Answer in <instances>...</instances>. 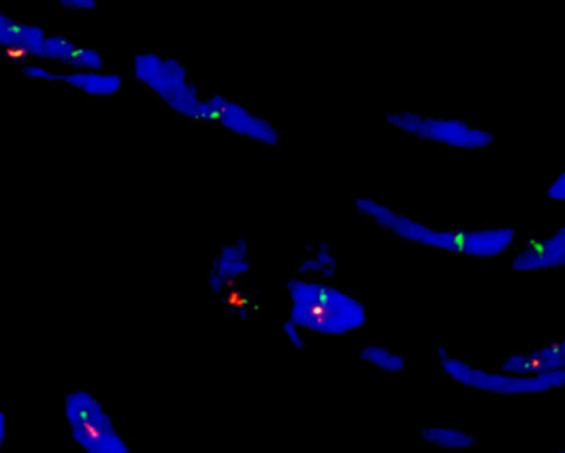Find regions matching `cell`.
Here are the masks:
<instances>
[{"mask_svg": "<svg viewBox=\"0 0 565 453\" xmlns=\"http://www.w3.org/2000/svg\"><path fill=\"white\" fill-rule=\"evenodd\" d=\"M289 319L313 336L343 337L369 323L365 303L329 281L294 276L286 283Z\"/></svg>", "mask_w": 565, "mask_h": 453, "instance_id": "1", "label": "cell"}, {"mask_svg": "<svg viewBox=\"0 0 565 453\" xmlns=\"http://www.w3.org/2000/svg\"><path fill=\"white\" fill-rule=\"evenodd\" d=\"M131 72L135 81L173 114L203 122L204 97L183 61L161 52H141L135 55Z\"/></svg>", "mask_w": 565, "mask_h": 453, "instance_id": "2", "label": "cell"}, {"mask_svg": "<svg viewBox=\"0 0 565 453\" xmlns=\"http://www.w3.org/2000/svg\"><path fill=\"white\" fill-rule=\"evenodd\" d=\"M64 420L72 442L85 453L134 452L130 440L92 390L74 389L65 396Z\"/></svg>", "mask_w": 565, "mask_h": 453, "instance_id": "3", "label": "cell"}, {"mask_svg": "<svg viewBox=\"0 0 565 453\" xmlns=\"http://www.w3.org/2000/svg\"><path fill=\"white\" fill-rule=\"evenodd\" d=\"M436 356H438L443 373L448 379L458 386L478 390L486 396H532V393L561 390L565 386V369L534 373V376H512V373L501 372V370H484L471 366L466 360L452 356L446 346L438 347Z\"/></svg>", "mask_w": 565, "mask_h": 453, "instance_id": "4", "label": "cell"}, {"mask_svg": "<svg viewBox=\"0 0 565 453\" xmlns=\"http://www.w3.org/2000/svg\"><path fill=\"white\" fill-rule=\"evenodd\" d=\"M8 57L15 62H41L58 69H105L104 54L97 48L81 44L75 39L22 19L18 21L14 49Z\"/></svg>", "mask_w": 565, "mask_h": 453, "instance_id": "5", "label": "cell"}, {"mask_svg": "<svg viewBox=\"0 0 565 453\" xmlns=\"http://www.w3.org/2000/svg\"><path fill=\"white\" fill-rule=\"evenodd\" d=\"M386 124L416 140L429 141L461 151L489 150L495 145V135L479 125L452 117L393 112L385 117Z\"/></svg>", "mask_w": 565, "mask_h": 453, "instance_id": "6", "label": "cell"}, {"mask_svg": "<svg viewBox=\"0 0 565 453\" xmlns=\"http://www.w3.org/2000/svg\"><path fill=\"white\" fill-rule=\"evenodd\" d=\"M352 207L360 217L369 223L375 224L380 230L388 231L393 236L429 250L451 251L449 236L446 231L428 227L408 214L393 210L388 204L370 197L352 198Z\"/></svg>", "mask_w": 565, "mask_h": 453, "instance_id": "7", "label": "cell"}, {"mask_svg": "<svg viewBox=\"0 0 565 453\" xmlns=\"http://www.w3.org/2000/svg\"><path fill=\"white\" fill-rule=\"evenodd\" d=\"M203 122L220 125L236 137L256 141L263 147L277 148L282 144V131L239 102L226 95L214 94L204 97Z\"/></svg>", "mask_w": 565, "mask_h": 453, "instance_id": "8", "label": "cell"}, {"mask_svg": "<svg viewBox=\"0 0 565 453\" xmlns=\"http://www.w3.org/2000/svg\"><path fill=\"white\" fill-rule=\"evenodd\" d=\"M253 270L250 261V244L244 238H237L214 254L213 263L206 273V289L213 296H226L236 289L237 284L249 276Z\"/></svg>", "mask_w": 565, "mask_h": 453, "instance_id": "9", "label": "cell"}, {"mask_svg": "<svg viewBox=\"0 0 565 453\" xmlns=\"http://www.w3.org/2000/svg\"><path fill=\"white\" fill-rule=\"evenodd\" d=\"M54 84L64 85L94 101H110L124 92L125 81L107 69H55Z\"/></svg>", "mask_w": 565, "mask_h": 453, "instance_id": "10", "label": "cell"}, {"mask_svg": "<svg viewBox=\"0 0 565 453\" xmlns=\"http://www.w3.org/2000/svg\"><path fill=\"white\" fill-rule=\"evenodd\" d=\"M515 233L514 227H489L482 230L466 231L461 236H456V246H461L468 251L469 257L476 260H494V257L504 256L512 246H514Z\"/></svg>", "mask_w": 565, "mask_h": 453, "instance_id": "11", "label": "cell"}, {"mask_svg": "<svg viewBox=\"0 0 565 453\" xmlns=\"http://www.w3.org/2000/svg\"><path fill=\"white\" fill-rule=\"evenodd\" d=\"M340 270V260L327 241L316 244L313 250L296 266V276L307 280L332 281Z\"/></svg>", "mask_w": 565, "mask_h": 453, "instance_id": "12", "label": "cell"}, {"mask_svg": "<svg viewBox=\"0 0 565 453\" xmlns=\"http://www.w3.org/2000/svg\"><path fill=\"white\" fill-rule=\"evenodd\" d=\"M422 439L429 445L446 450L475 449L479 443L475 432L452 426H426L422 430Z\"/></svg>", "mask_w": 565, "mask_h": 453, "instance_id": "13", "label": "cell"}, {"mask_svg": "<svg viewBox=\"0 0 565 453\" xmlns=\"http://www.w3.org/2000/svg\"><path fill=\"white\" fill-rule=\"evenodd\" d=\"M525 356H527L529 369H531L532 376L534 373L565 369L564 346H562V343L551 340V343L531 350Z\"/></svg>", "mask_w": 565, "mask_h": 453, "instance_id": "14", "label": "cell"}, {"mask_svg": "<svg viewBox=\"0 0 565 453\" xmlns=\"http://www.w3.org/2000/svg\"><path fill=\"white\" fill-rule=\"evenodd\" d=\"M360 360L388 373H402L406 367L405 356L379 344L363 347L360 350Z\"/></svg>", "mask_w": 565, "mask_h": 453, "instance_id": "15", "label": "cell"}, {"mask_svg": "<svg viewBox=\"0 0 565 453\" xmlns=\"http://www.w3.org/2000/svg\"><path fill=\"white\" fill-rule=\"evenodd\" d=\"M511 270L518 273H534V271H552L551 263L545 256L541 238L537 243L527 244L518 256L512 260Z\"/></svg>", "mask_w": 565, "mask_h": 453, "instance_id": "16", "label": "cell"}, {"mask_svg": "<svg viewBox=\"0 0 565 453\" xmlns=\"http://www.w3.org/2000/svg\"><path fill=\"white\" fill-rule=\"evenodd\" d=\"M18 28V19L0 11V51L2 54H11L14 49V34Z\"/></svg>", "mask_w": 565, "mask_h": 453, "instance_id": "17", "label": "cell"}, {"mask_svg": "<svg viewBox=\"0 0 565 453\" xmlns=\"http://www.w3.org/2000/svg\"><path fill=\"white\" fill-rule=\"evenodd\" d=\"M49 2L65 9V11L77 12V14H90L100 8L98 0H49Z\"/></svg>", "mask_w": 565, "mask_h": 453, "instance_id": "18", "label": "cell"}, {"mask_svg": "<svg viewBox=\"0 0 565 453\" xmlns=\"http://www.w3.org/2000/svg\"><path fill=\"white\" fill-rule=\"evenodd\" d=\"M280 333H282V336L286 337L287 343H289L294 349H307V340L306 336H303V330L300 329L297 324H294L292 320H284L282 327H280Z\"/></svg>", "mask_w": 565, "mask_h": 453, "instance_id": "19", "label": "cell"}, {"mask_svg": "<svg viewBox=\"0 0 565 453\" xmlns=\"http://www.w3.org/2000/svg\"><path fill=\"white\" fill-rule=\"evenodd\" d=\"M547 198L555 203H564L565 201V173L561 171L551 185L547 187Z\"/></svg>", "mask_w": 565, "mask_h": 453, "instance_id": "20", "label": "cell"}, {"mask_svg": "<svg viewBox=\"0 0 565 453\" xmlns=\"http://www.w3.org/2000/svg\"><path fill=\"white\" fill-rule=\"evenodd\" d=\"M8 442V417L4 410L0 409V453L4 452Z\"/></svg>", "mask_w": 565, "mask_h": 453, "instance_id": "21", "label": "cell"}]
</instances>
